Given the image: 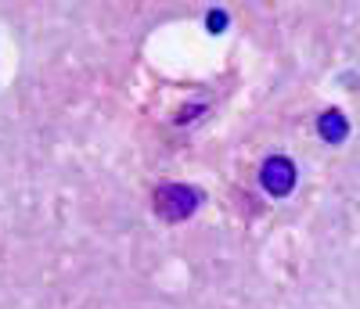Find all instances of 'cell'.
Returning a JSON list of instances; mask_svg holds the SVG:
<instances>
[{
	"label": "cell",
	"mask_w": 360,
	"mask_h": 309,
	"mask_svg": "<svg viewBox=\"0 0 360 309\" xmlns=\"http://www.w3.org/2000/svg\"><path fill=\"white\" fill-rule=\"evenodd\" d=\"M155 216L162 223H184L198 212L202 205V191L198 188H188V183H162L155 191Z\"/></svg>",
	"instance_id": "cell-1"
},
{
	"label": "cell",
	"mask_w": 360,
	"mask_h": 309,
	"mask_svg": "<svg viewBox=\"0 0 360 309\" xmlns=\"http://www.w3.org/2000/svg\"><path fill=\"white\" fill-rule=\"evenodd\" d=\"M259 183L270 198H285L295 191V166L285 154H270V159L259 166Z\"/></svg>",
	"instance_id": "cell-2"
},
{
	"label": "cell",
	"mask_w": 360,
	"mask_h": 309,
	"mask_svg": "<svg viewBox=\"0 0 360 309\" xmlns=\"http://www.w3.org/2000/svg\"><path fill=\"white\" fill-rule=\"evenodd\" d=\"M317 130H321V137H324L328 144H342V140L349 137V122H346L342 112H324V115L317 119Z\"/></svg>",
	"instance_id": "cell-3"
},
{
	"label": "cell",
	"mask_w": 360,
	"mask_h": 309,
	"mask_svg": "<svg viewBox=\"0 0 360 309\" xmlns=\"http://www.w3.org/2000/svg\"><path fill=\"white\" fill-rule=\"evenodd\" d=\"M205 22H209V29H213V33H220V29H227V11H209Z\"/></svg>",
	"instance_id": "cell-4"
}]
</instances>
